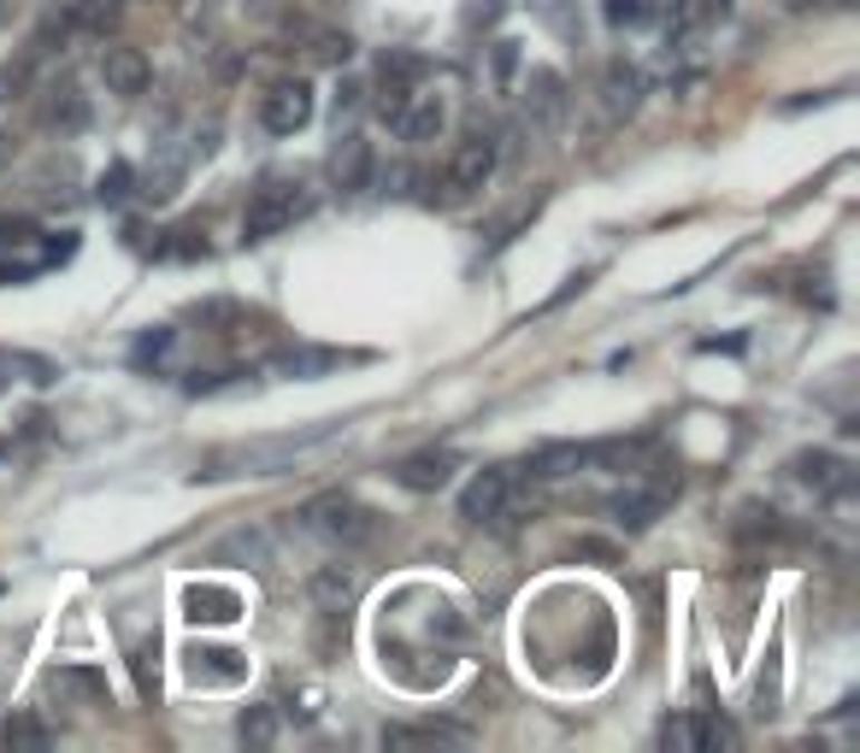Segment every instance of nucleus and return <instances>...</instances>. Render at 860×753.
I'll return each instance as SVG.
<instances>
[{"label": "nucleus", "mask_w": 860, "mask_h": 753, "mask_svg": "<svg viewBox=\"0 0 860 753\" xmlns=\"http://www.w3.org/2000/svg\"><path fill=\"white\" fill-rule=\"evenodd\" d=\"M336 430H342L336 418H319V424H301V430H283V436H254V442L213 448L201 459V477H277V471H290L301 453L324 448Z\"/></svg>", "instance_id": "nucleus-1"}, {"label": "nucleus", "mask_w": 860, "mask_h": 753, "mask_svg": "<svg viewBox=\"0 0 860 753\" xmlns=\"http://www.w3.org/2000/svg\"><path fill=\"white\" fill-rule=\"evenodd\" d=\"M301 530H313L319 541H331V548H365V541L378 536V512L365 507V500L331 489V495H319L301 507Z\"/></svg>", "instance_id": "nucleus-2"}, {"label": "nucleus", "mask_w": 860, "mask_h": 753, "mask_svg": "<svg viewBox=\"0 0 860 753\" xmlns=\"http://www.w3.org/2000/svg\"><path fill=\"white\" fill-rule=\"evenodd\" d=\"M306 188L295 183V177H265L254 195H248V206H242V236L248 242H272V236H283L301 213H306Z\"/></svg>", "instance_id": "nucleus-3"}, {"label": "nucleus", "mask_w": 860, "mask_h": 753, "mask_svg": "<svg viewBox=\"0 0 860 753\" xmlns=\"http://www.w3.org/2000/svg\"><path fill=\"white\" fill-rule=\"evenodd\" d=\"M496 165H501L496 136L472 130V136H466L455 154H448V172H442V201H472V195H483L489 177H496Z\"/></svg>", "instance_id": "nucleus-4"}, {"label": "nucleus", "mask_w": 860, "mask_h": 753, "mask_svg": "<svg viewBox=\"0 0 860 753\" xmlns=\"http://www.w3.org/2000/svg\"><path fill=\"white\" fill-rule=\"evenodd\" d=\"M672 495H678V477H672V483H666V477H654V483H625L619 495L607 500V518H613L619 530L637 536V530H648L654 518L672 507Z\"/></svg>", "instance_id": "nucleus-5"}, {"label": "nucleus", "mask_w": 860, "mask_h": 753, "mask_svg": "<svg viewBox=\"0 0 860 753\" xmlns=\"http://www.w3.org/2000/svg\"><path fill=\"white\" fill-rule=\"evenodd\" d=\"M514 489H519V466L478 471L472 483H466V495H460V518L466 525H496V518L507 512V500H514Z\"/></svg>", "instance_id": "nucleus-6"}, {"label": "nucleus", "mask_w": 860, "mask_h": 753, "mask_svg": "<svg viewBox=\"0 0 860 753\" xmlns=\"http://www.w3.org/2000/svg\"><path fill=\"white\" fill-rule=\"evenodd\" d=\"M442 124H448V107H442V95H430V89H407L401 107L389 113V130L401 141H437Z\"/></svg>", "instance_id": "nucleus-7"}, {"label": "nucleus", "mask_w": 860, "mask_h": 753, "mask_svg": "<svg viewBox=\"0 0 860 753\" xmlns=\"http://www.w3.org/2000/svg\"><path fill=\"white\" fill-rule=\"evenodd\" d=\"M260 124L272 136H295V130H306L313 124V89L295 77V82H277L272 95L260 100Z\"/></svg>", "instance_id": "nucleus-8"}, {"label": "nucleus", "mask_w": 860, "mask_h": 753, "mask_svg": "<svg viewBox=\"0 0 860 753\" xmlns=\"http://www.w3.org/2000/svg\"><path fill=\"white\" fill-rule=\"evenodd\" d=\"M455 471H460L455 448H424V453H413V459H401V466H395V483L407 495H437V489L455 483Z\"/></svg>", "instance_id": "nucleus-9"}, {"label": "nucleus", "mask_w": 860, "mask_h": 753, "mask_svg": "<svg viewBox=\"0 0 860 753\" xmlns=\"http://www.w3.org/2000/svg\"><path fill=\"white\" fill-rule=\"evenodd\" d=\"M100 82H107V95L136 100L154 82V66H148V53H141V48H125V41H118V48L100 53Z\"/></svg>", "instance_id": "nucleus-10"}, {"label": "nucleus", "mask_w": 860, "mask_h": 753, "mask_svg": "<svg viewBox=\"0 0 860 753\" xmlns=\"http://www.w3.org/2000/svg\"><path fill=\"white\" fill-rule=\"evenodd\" d=\"M790 477L802 489H813V495H849L854 489V477H849V466L837 453H825V448H813V453H795L790 459Z\"/></svg>", "instance_id": "nucleus-11"}, {"label": "nucleus", "mask_w": 860, "mask_h": 753, "mask_svg": "<svg viewBox=\"0 0 860 753\" xmlns=\"http://www.w3.org/2000/svg\"><path fill=\"white\" fill-rule=\"evenodd\" d=\"M643 107V71L625 66V59H613V66L602 71V118L619 124Z\"/></svg>", "instance_id": "nucleus-12"}, {"label": "nucleus", "mask_w": 860, "mask_h": 753, "mask_svg": "<svg viewBox=\"0 0 860 753\" xmlns=\"http://www.w3.org/2000/svg\"><path fill=\"white\" fill-rule=\"evenodd\" d=\"M525 107H530V124H537L543 136L560 130V118H566V82H560V71H530Z\"/></svg>", "instance_id": "nucleus-13"}, {"label": "nucleus", "mask_w": 860, "mask_h": 753, "mask_svg": "<svg viewBox=\"0 0 860 753\" xmlns=\"http://www.w3.org/2000/svg\"><path fill=\"white\" fill-rule=\"evenodd\" d=\"M331 177H336L342 195H360V188L372 183V141H365V136H336Z\"/></svg>", "instance_id": "nucleus-14"}, {"label": "nucleus", "mask_w": 860, "mask_h": 753, "mask_svg": "<svg viewBox=\"0 0 860 753\" xmlns=\"http://www.w3.org/2000/svg\"><path fill=\"white\" fill-rule=\"evenodd\" d=\"M183 606H189L195 624H236V618H242L236 589H218V583H195V589L183 595Z\"/></svg>", "instance_id": "nucleus-15"}, {"label": "nucleus", "mask_w": 860, "mask_h": 753, "mask_svg": "<svg viewBox=\"0 0 860 753\" xmlns=\"http://www.w3.org/2000/svg\"><path fill=\"white\" fill-rule=\"evenodd\" d=\"M348 360V353L336 348H283L265 360V371H277V376H324V371H336Z\"/></svg>", "instance_id": "nucleus-16"}, {"label": "nucleus", "mask_w": 860, "mask_h": 753, "mask_svg": "<svg viewBox=\"0 0 860 753\" xmlns=\"http://www.w3.org/2000/svg\"><path fill=\"white\" fill-rule=\"evenodd\" d=\"M42 124H48V130H84V124H89V100L77 95V82H59V89H48Z\"/></svg>", "instance_id": "nucleus-17"}, {"label": "nucleus", "mask_w": 860, "mask_h": 753, "mask_svg": "<svg viewBox=\"0 0 860 753\" xmlns=\"http://www.w3.org/2000/svg\"><path fill=\"white\" fill-rule=\"evenodd\" d=\"M189 319L201 324V330H213V336H231V330H242V324H254L260 319V312L254 306H242V301H195L189 306Z\"/></svg>", "instance_id": "nucleus-18"}, {"label": "nucleus", "mask_w": 860, "mask_h": 753, "mask_svg": "<svg viewBox=\"0 0 860 753\" xmlns=\"http://www.w3.org/2000/svg\"><path fill=\"white\" fill-rule=\"evenodd\" d=\"M48 688L53 695H71V701H89V706L107 701V677L89 672V665H59V672L48 677Z\"/></svg>", "instance_id": "nucleus-19"}, {"label": "nucleus", "mask_w": 860, "mask_h": 753, "mask_svg": "<svg viewBox=\"0 0 860 753\" xmlns=\"http://www.w3.org/2000/svg\"><path fill=\"white\" fill-rule=\"evenodd\" d=\"M242 672H248V665H242L236 654H231V647H201V654L189 659V677L195 683H242Z\"/></svg>", "instance_id": "nucleus-20"}, {"label": "nucleus", "mask_w": 860, "mask_h": 753, "mask_svg": "<svg viewBox=\"0 0 860 753\" xmlns=\"http://www.w3.org/2000/svg\"><path fill=\"white\" fill-rule=\"evenodd\" d=\"M460 724H383V747H430V742H460Z\"/></svg>", "instance_id": "nucleus-21"}, {"label": "nucleus", "mask_w": 860, "mask_h": 753, "mask_svg": "<svg viewBox=\"0 0 860 753\" xmlns=\"http://www.w3.org/2000/svg\"><path fill=\"white\" fill-rule=\"evenodd\" d=\"M213 559H248V565H265L272 559V530H236V536H224Z\"/></svg>", "instance_id": "nucleus-22"}, {"label": "nucleus", "mask_w": 860, "mask_h": 753, "mask_svg": "<svg viewBox=\"0 0 860 753\" xmlns=\"http://www.w3.org/2000/svg\"><path fill=\"white\" fill-rule=\"evenodd\" d=\"M348 595H354V571H348V565H319V571H313V600L331 606V613H342Z\"/></svg>", "instance_id": "nucleus-23"}, {"label": "nucleus", "mask_w": 860, "mask_h": 753, "mask_svg": "<svg viewBox=\"0 0 860 753\" xmlns=\"http://www.w3.org/2000/svg\"><path fill=\"white\" fill-rule=\"evenodd\" d=\"M136 195V165H125V159H113L107 172L95 177V201L100 206H125Z\"/></svg>", "instance_id": "nucleus-24"}, {"label": "nucleus", "mask_w": 860, "mask_h": 753, "mask_svg": "<svg viewBox=\"0 0 860 753\" xmlns=\"http://www.w3.org/2000/svg\"><path fill=\"white\" fill-rule=\"evenodd\" d=\"M130 672H136L141 701H154V695H159V642H154V636H141V642L130 647Z\"/></svg>", "instance_id": "nucleus-25"}, {"label": "nucleus", "mask_w": 860, "mask_h": 753, "mask_svg": "<svg viewBox=\"0 0 860 753\" xmlns=\"http://www.w3.org/2000/svg\"><path fill=\"white\" fill-rule=\"evenodd\" d=\"M319 59V66H348V53H354V36L348 30H313V48H306Z\"/></svg>", "instance_id": "nucleus-26"}, {"label": "nucleus", "mask_w": 860, "mask_h": 753, "mask_svg": "<svg viewBox=\"0 0 860 753\" xmlns=\"http://www.w3.org/2000/svg\"><path fill=\"white\" fill-rule=\"evenodd\" d=\"M236 730H242V742H248V747H272V736H277V713H272V706H248Z\"/></svg>", "instance_id": "nucleus-27"}, {"label": "nucleus", "mask_w": 860, "mask_h": 753, "mask_svg": "<svg viewBox=\"0 0 860 753\" xmlns=\"http://www.w3.org/2000/svg\"><path fill=\"white\" fill-rule=\"evenodd\" d=\"M607 25L613 30H643V25H654V7H648V0H607Z\"/></svg>", "instance_id": "nucleus-28"}, {"label": "nucleus", "mask_w": 860, "mask_h": 753, "mask_svg": "<svg viewBox=\"0 0 860 753\" xmlns=\"http://www.w3.org/2000/svg\"><path fill=\"white\" fill-rule=\"evenodd\" d=\"M0 742H7V747H48V730L36 724L30 713H18V718L0 724Z\"/></svg>", "instance_id": "nucleus-29"}, {"label": "nucleus", "mask_w": 860, "mask_h": 753, "mask_svg": "<svg viewBox=\"0 0 860 753\" xmlns=\"http://www.w3.org/2000/svg\"><path fill=\"white\" fill-rule=\"evenodd\" d=\"M172 342H177V330H148V336L130 348V365H154V360H166Z\"/></svg>", "instance_id": "nucleus-30"}, {"label": "nucleus", "mask_w": 860, "mask_h": 753, "mask_svg": "<svg viewBox=\"0 0 860 753\" xmlns=\"http://www.w3.org/2000/svg\"><path fill=\"white\" fill-rule=\"evenodd\" d=\"M489 71H496V89H501V95L514 89V71H519V41H496V53H489Z\"/></svg>", "instance_id": "nucleus-31"}, {"label": "nucleus", "mask_w": 860, "mask_h": 753, "mask_svg": "<svg viewBox=\"0 0 860 753\" xmlns=\"http://www.w3.org/2000/svg\"><path fill=\"white\" fill-rule=\"evenodd\" d=\"M736 536H778V512L772 507H761V500H749V507H743V525H736Z\"/></svg>", "instance_id": "nucleus-32"}, {"label": "nucleus", "mask_w": 860, "mask_h": 753, "mask_svg": "<svg viewBox=\"0 0 860 753\" xmlns=\"http://www.w3.org/2000/svg\"><path fill=\"white\" fill-rule=\"evenodd\" d=\"M236 376H248V371H189L183 376V394H218V389H231Z\"/></svg>", "instance_id": "nucleus-33"}, {"label": "nucleus", "mask_w": 860, "mask_h": 753, "mask_svg": "<svg viewBox=\"0 0 860 753\" xmlns=\"http://www.w3.org/2000/svg\"><path fill=\"white\" fill-rule=\"evenodd\" d=\"M661 742H666V747H690V753H695V718H666V724H661Z\"/></svg>", "instance_id": "nucleus-34"}, {"label": "nucleus", "mask_w": 860, "mask_h": 753, "mask_svg": "<svg viewBox=\"0 0 860 753\" xmlns=\"http://www.w3.org/2000/svg\"><path fill=\"white\" fill-rule=\"evenodd\" d=\"M584 283H589V271H578V277H566V283L555 289V295H548V301L537 306V312H555V306H566L571 295H584Z\"/></svg>", "instance_id": "nucleus-35"}, {"label": "nucleus", "mask_w": 860, "mask_h": 753, "mask_svg": "<svg viewBox=\"0 0 860 753\" xmlns=\"http://www.w3.org/2000/svg\"><path fill=\"white\" fill-rule=\"evenodd\" d=\"M36 229L25 224V218H12V224H0V247H18V242H30Z\"/></svg>", "instance_id": "nucleus-36"}, {"label": "nucleus", "mask_w": 860, "mask_h": 753, "mask_svg": "<svg viewBox=\"0 0 860 753\" xmlns=\"http://www.w3.org/2000/svg\"><path fill=\"white\" fill-rule=\"evenodd\" d=\"M12 371H18V353H0V389L12 383Z\"/></svg>", "instance_id": "nucleus-37"}, {"label": "nucleus", "mask_w": 860, "mask_h": 753, "mask_svg": "<svg viewBox=\"0 0 860 753\" xmlns=\"http://www.w3.org/2000/svg\"><path fill=\"white\" fill-rule=\"evenodd\" d=\"M707 7H713V12H720V18H725V12L736 7V0H707Z\"/></svg>", "instance_id": "nucleus-38"}]
</instances>
